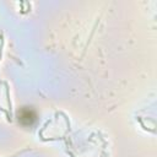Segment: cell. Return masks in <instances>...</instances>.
I'll use <instances>...</instances> for the list:
<instances>
[{
    "instance_id": "obj_1",
    "label": "cell",
    "mask_w": 157,
    "mask_h": 157,
    "mask_svg": "<svg viewBox=\"0 0 157 157\" xmlns=\"http://www.w3.org/2000/svg\"><path fill=\"white\" fill-rule=\"evenodd\" d=\"M18 119H20V121H21L22 124H25V125H32L33 121L36 120V113H34L32 109L25 107V108L21 109V112L18 113Z\"/></svg>"
}]
</instances>
